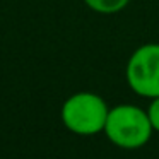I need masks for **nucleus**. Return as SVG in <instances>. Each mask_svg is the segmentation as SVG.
<instances>
[{"instance_id": "nucleus-1", "label": "nucleus", "mask_w": 159, "mask_h": 159, "mask_svg": "<svg viewBox=\"0 0 159 159\" xmlns=\"http://www.w3.org/2000/svg\"><path fill=\"white\" fill-rule=\"evenodd\" d=\"M152 132L147 111L135 104H118L108 111L104 134L116 147L139 149L149 142Z\"/></svg>"}, {"instance_id": "nucleus-2", "label": "nucleus", "mask_w": 159, "mask_h": 159, "mask_svg": "<svg viewBox=\"0 0 159 159\" xmlns=\"http://www.w3.org/2000/svg\"><path fill=\"white\" fill-rule=\"evenodd\" d=\"M106 101L94 93H75L63 103L62 121L72 134L96 135L104 132L108 118Z\"/></svg>"}, {"instance_id": "nucleus-3", "label": "nucleus", "mask_w": 159, "mask_h": 159, "mask_svg": "<svg viewBox=\"0 0 159 159\" xmlns=\"http://www.w3.org/2000/svg\"><path fill=\"white\" fill-rule=\"evenodd\" d=\"M125 79L139 96L149 99L159 96V43L142 45L132 53L125 69Z\"/></svg>"}, {"instance_id": "nucleus-4", "label": "nucleus", "mask_w": 159, "mask_h": 159, "mask_svg": "<svg viewBox=\"0 0 159 159\" xmlns=\"http://www.w3.org/2000/svg\"><path fill=\"white\" fill-rule=\"evenodd\" d=\"M84 4L98 14H116L130 4V0H84Z\"/></svg>"}, {"instance_id": "nucleus-5", "label": "nucleus", "mask_w": 159, "mask_h": 159, "mask_svg": "<svg viewBox=\"0 0 159 159\" xmlns=\"http://www.w3.org/2000/svg\"><path fill=\"white\" fill-rule=\"evenodd\" d=\"M147 116H149V120H151L152 130L159 132V96L151 101V104H149V108H147Z\"/></svg>"}]
</instances>
